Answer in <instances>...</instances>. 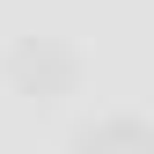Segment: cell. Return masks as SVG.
Instances as JSON below:
<instances>
[{
  "label": "cell",
  "instance_id": "1",
  "mask_svg": "<svg viewBox=\"0 0 154 154\" xmlns=\"http://www.w3.org/2000/svg\"><path fill=\"white\" fill-rule=\"evenodd\" d=\"M73 73H81V59H73L59 37H22V44L8 51V81L22 95H66Z\"/></svg>",
  "mask_w": 154,
  "mask_h": 154
},
{
  "label": "cell",
  "instance_id": "2",
  "mask_svg": "<svg viewBox=\"0 0 154 154\" xmlns=\"http://www.w3.org/2000/svg\"><path fill=\"white\" fill-rule=\"evenodd\" d=\"M81 154H154V125L147 118H103L81 132Z\"/></svg>",
  "mask_w": 154,
  "mask_h": 154
}]
</instances>
